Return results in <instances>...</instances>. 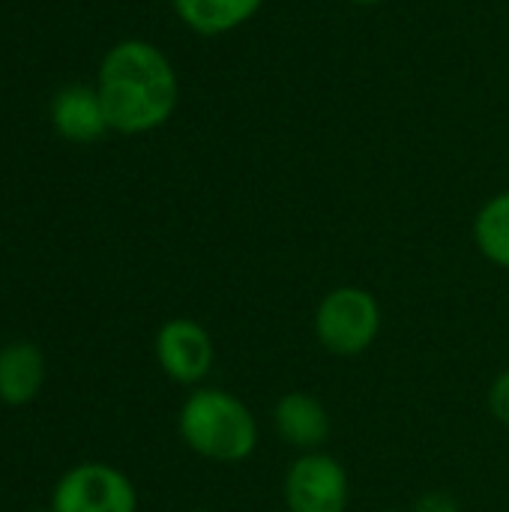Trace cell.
I'll return each mask as SVG.
<instances>
[{"mask_svg":"<svg viewBox=\"0 0 509 512\" xmlns=\"http://www.w3.org/2000/svg\"><path fill=\"white\" fill-rule=\"evenodd\" d=\"M171 3L189 30L201 36H219L249 21L264 0H171Z\"/></svg>","mask_w":509,"mask_h":512,"instance_id":"obj_10","label":"cell"},{"mask_svg":"<svg viewBox=\"0 0 509 512\" xmlns=\"http://www.w3.org/2000/svg\"><path fill=\"white\" fill-rule=\"evenodd\" d=\"M156 357L168 378L177 384H198L213 369V339L210 333L189 318L165 321L156 336Z\"/></svg>","mask_w":509,"mask_h":512,"instance_id":"obj_6","label":"cell"},{"mask_svg":"<svg viewBox=\"0 0 509 512\" xmlns=\"http://www.w3.org/2000/svg\"><path fill=\"white\" fill-rule=\"evenodd\" d=\"M411 512H462V507L450 492H426L414 501Z\"/></svg>","mask_w":509,"mask_h":512,"instance_id":"obj_13","label":"cell"},{"mask_svg":"<svg viewBox=\"0 0 509 512\" xmlns=\"http://www.w3.org/2000/svg\"><path fill=\"white\" fill-rule=\"evenodd\" d=\"M192 512H213V510H192Z\"/></svg>","mask_w":509,"mask_h":512,"instance_id":"obj_15","label":"cell"},{"mask_svg":"<svg viewBox=\"0 0 509 512\" xmlns=\"http://www.w3.org/2000/svg\"><path fill=\"white\" fill-rule=\"evenodd\" d=\"M351 3H360V6H375V3H384V0H351Z\"/></svg>","mask_w":509,"mask_h":512,"instance_id":"obj_14","label":"cell"},{"mask_svg":"<svg viewBox=\"0 0 509 512\" xmlns=\"http://www.w3.org/2000/svg\"><path fill=\"white\" fill-rule=\"evenodd\" d=\"M138 495L126 474L111 465L87 462L63 474L51 495V512H135Z\"/></svg>","mask_w":509,"mask_h":512,"instance_id":"obj_4","label":"cell"},{"mask_svg":"<svg viewBox=\"0 0 509 512\" xmlns=\"http://www.w3.org/2000/svg\"><path fill=\"white\" fill-rule=\"evenodd\" d=\"M381 512H399V510H381Z\"/></svg>","mask_w":509,"mask_h":512,"instance_id":"obj_16","label":"cell"},{"mask_svg":"<svg viewBox=\"0 0 509 512\" xmlns=\"http://www.w3.org/2000/svg\"><path fill=\"white\" fill-rule=\"evenodd\" d=\"M45 381V357L30 342H12L0 351V399L6 405H27Z\"/></svg>","mask_w":509,"mask_h":512,"instance_id":"obj_9","label":"cell"},{"mask_svg":"<svg viewBox=\"0 0 509 512\" xmlns=\"http://www.w3.org/2000/svg\"><path fill=\"white\" fill-rule=\"evenodd\" d=\"M180 438L198 456L237 465L258 447L255 414L225 390H195L180 408Z\"/></svg>","mask_w":509,"mask_h":512,"instance_id":"obj_2","label":"cell"},{"mask_svg":"<svg viewBox=\"0 0 509 512\" xmlns=\"http://www.w3.org/2000/svg\"><path fill=\"white\" fill-rule=\"evenodd\" d=\"M477 249L498 267L509 270V192L495 195L474 219Z\"/></svg>","mask_w":509,"mask_h":512,"instance_id":"obj_11","label":"cell"},{"mask_svg":"<svg viewBox=\"0 0 509 512\" xmlns=\"http://www.w3.org/2000/svg\"><path fill=\"white\" fill-rule=\"evenodd\" d=\"M96 93L108 126L123 135H138L162 126L174 114L177 75L156 45L126 39L105 54Z\"/></svg>","mask_w":509,"mask_h":512,"instance_id":"obj_1","label":"cell"},{"mask_svg":"<svg viewBox=\"0 0 509 512\" xmlns=\"http://www.w3.org/2000/svg\"><path fill=\"white\" fill-rule=\"evenodd\" d=\"M51 123H54L57 135H63L66 141H75V144H90V141L102 138L105 129H111L99 93L87 84H69L54 96Z\"/></svg>","mask_w":509,"mask_h":512,"instance_id":"obj_8","label":"cell"},{"mask_svg":"<svg viewBox=\"0 0 509 512\" xmlns=\"http://www.w3.org/2000/svg\"><path fill=\"white\" fill-rule=\"evenodd\" d=\"M273 426L279 438L303 453H315L330 441V414L309 393H285L273 408Z\"/></svg>","mask_w":509,"mask_h":512,"instance_id":"obj_7","label":"cell"},{"mask_svg":"<svg viewBox=\"0 0 509 512\" xmlns=\"http://www.w3.org/2000/svg\"><path fill=\"white\" fill-rule=\"evenodd\" d=\"M489 408L498 417V423L509 426V369L495 378V384L489 390Z\"/></svg>","mask_w":509,"mask_h":512,"instance_id":"obj_12","label":"cell"},{"mask_svg":"<svg viewBox=\"0 0 509 512\" xmlns=\"http://www.w3.org/2000/svg\"><path fill=\"white\" fill-rule=\"evenodd\" d=\"M348 495V474L327 453H303L285 474L288 512H345Z\"/></svg>","mask_w":509,"mask_h":512,"instance_id":"obj_5","label":"cell"},{"mask_svg":"<svg viewBox=\"0 0 509 512\" xmlns=\"http://www.w3.org/2000/svg\"><path fill=\"white\" fill-rule=\"evenodd\" d=\"M381 333V306L366 288H333L315 312V336L336 357H357Z\"/></svg>","mask_w":509,"mask_h":512,"instance_id":"obj_3","label":"cell"}]
</instances>
